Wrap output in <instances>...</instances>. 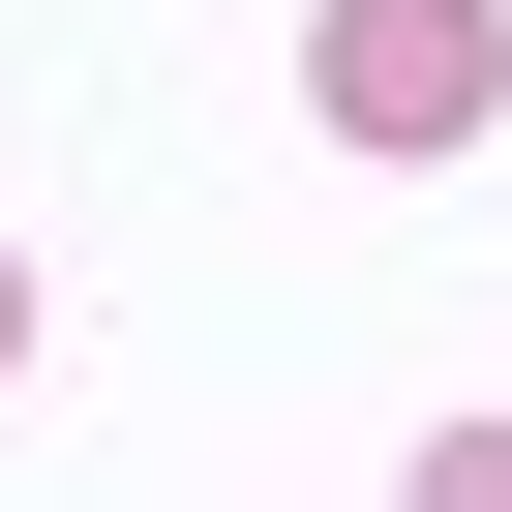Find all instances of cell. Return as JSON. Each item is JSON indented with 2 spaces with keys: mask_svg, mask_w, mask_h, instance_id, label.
I'll list each match as a JSON object with an SVG mask.
<instances>
[{
  "mask_svg": "<svg viewBox=\"0 0 512 512\" xmlns=\"http://www.w3.org/2000/svg\"><path fill=\"white\" fill-rule=\"evenodd\" d=\"M302 91H332V151H482L512 121V31L482 0H302Z\"/></svg>",
  "mask_w": 512,
  "mask_h": 512,
  "instance_id": "obj_1",
  "label": "cell"
},
{
  "mask_svg": "<svg viewBox=\"0 0 512 512\" xmlns=\"http://www.w3.org/2000/svg\"><path fill=\"white\" fill-rule=\"evenodd\" d=\"M0 362H31V272H0Z\"/></svg>",
  "mask_w": 512,
  "mask_h": 512,
  "instance_id": "obj_2",
  "label": "cell"
}]
</instances>
